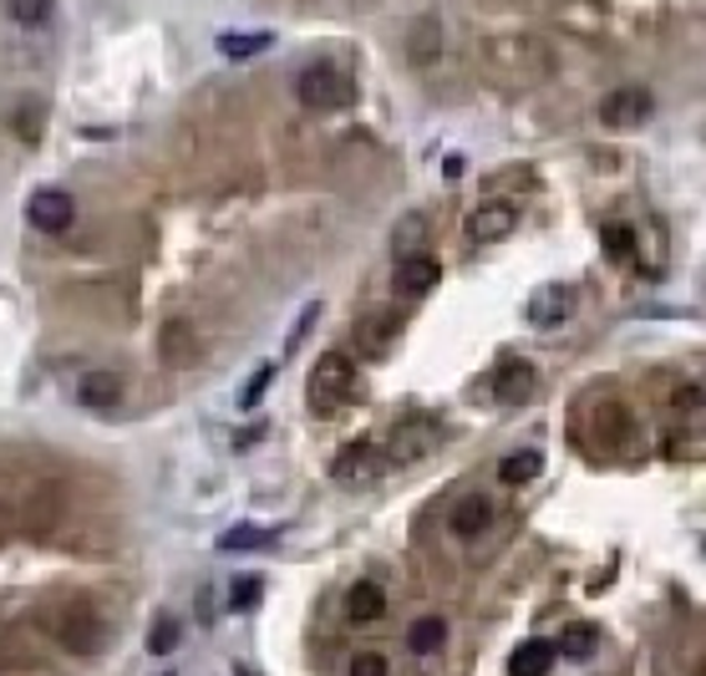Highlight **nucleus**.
I'll return each instance as SVG.
<instances>
[{"label": "nucleus", "instance_id": "25", "mask_svg": "<svg viewBox=\"0 0 706 676\" xmlns=\"http://www.w3.org/2000/svg\"><path fill=\"white\" fill-rule=\"evenodd\" d=\"M260 591H264L260 575H240V579H234V595H229V605H234V611H254V605H260Z\"/></svg>", "mask_w": 706, "mask_h": 676}, {"label": "nucleus", "instance_id": "23", "mask_svg": "<svg viewBox=\"0 0 706 676\" xmlns=\"http://www.w3.org/2000/svg\"><path fill=\"white\" fill-rule=\"evenodd\" d=\"M605 254H611V260H631V254H635V230H631V224H605Z\"/></svg>", "mask_w": 706, "mask_h": 676}, {"label": "nucleus", "instance_id": "28", "mask_svg": "<svg viewBox=\"0 0 706 676\" xmlns=\"http://www.w3.org/2000/svg\"><path fill=\"white\" fill-rule=\"evenodd\" d=\"M366 458H372V447H366V443H351L346 453L335 458V473H341V478H351V468H356V463H366Z\"/></svg>", "mask_w": 706, "mask_h": 676}, {"label": "nucleus", "instance_id": "10", "mask_svg": "<svg viewBox=\"0 0 706 676\" xmlns=\"http://www.w3.org/2000/svg\"><path fill=\"white\" fill-rule=\"evenodd\" d=\"M488 524H493V504H488L483 494H467L463 504L453 508V519H447V529H453L457 539H478V534L488 529Z\"/></svg>", "mask_w": 706, "mask_h": 676}, {"label": "nucleus", "instance_id": "5", "mask_svg": "<svg viewBox=\"0 0 706 676\" xmlns=\"http://www.w3.org/2000/svg\"><path fill=\"white\" fill-rule=\"evenodd\" d=\"M650 118V92L646 87H621V92H611L605 102H599V122L605 128H641V122Z\"/></svg>", "mask_w": 706, "mask_h": 676}, {"label": "nucleus", "instance_id": "12", "mask_svg": "<svg viewBox=\"0 0 706 676\" xmlns=\"http://www.w3.org/2000/svg\"><path fill=\"white\" fill-rule=\"evenodd\" d=\"M264 544H275V529H264V524H234V529L219 534V555H250V549H264Z\"/></svg>", "mask_w": 706, "mask_h": 676}, {"label": "nucleus", "instance_id": "16", "mask_svg": "<svg viewBox=\"0 0 706 676\" xmlns=\"http://www.w3.org/2000/svg\"><path fill=\"white\" fill-rule=\"evenodd\" d=\"M396 326H402V315H396V311H386V315H372V321H361V326H356V336H361V346L372 351V356H386V346H392Z\"/></svg>", "mask_w": 706, "mask_h": 676}, {"label": "nucleus", "instance_id": "8", "mask_svg": "<svg viewBox=\"0 0 706 676\" xmlns=\"http://www.w3.org/2000/svg\"><path fill=\"white\" fill-rule=\"evenodd\" d=\"M443 443V433L432 423H417V427H396V437H392V447H386V458L392 463H417V458H427L432 447Z\"/></svg>", "mask_w": 706, "mask_h": 676}, {"label": "nucleus", "instance_id": "14", "mask_svg": "<svg viewBox=\"0 0 706 676\" xmlns=\"http://www.w3.org/2000/svg\"><path fill=\"white\" fill-rule=\"evenodd\" d=\"M346 611H351V620H366V626H372V620L386 616V591L372 585V579H361L356 591L346 595Z\"/></svg>", "mask_w": 706, "mask_h": 676}, {"label": "nucleus", "instance_id": "7", "mask_svg": "<svg viewBox=\"0 0 706 676\" xmlns=\"http://www.w3.org/2000/svg\"><path fill=\"white\" fill-rule=\"evenodd\" d=\"M437 280H443V265H437L432 254H402V270H396V295H402V301H417V295H427Z\"/></svg>", "mask_w": 706, "mask_h": 676}, {"label": "nucleus", "instance_id": "6", "mask_svg": "<svg viewBox=\"0 0 706 676\" xmlns=\"http://www.w3.org/2000/svg\"><path fill=\"white\" fill-rule=\"evenodd\" d=\"M514 230H518V209L508 204V199H493V204H483V209L467 214V234H473L478 244H498Z\"/></svg>", "mask_w": 706, "mask_h": 676}, {"label": "nucleus", "instance_id": "22", "mask_svg": "<svg viewBox=\"0 0 706 676\" xmlns=\"http://www.w3.org/2000/svg\"><path fill=\"white\" fill-rule=\"evenodd\" d=\"M163 346H168V362H173V366H189V362H193V351H189V326H183V321L163 326Z\"/></svg>", "mask_w": 706, "mask_h": 676}, {"label": "nucleus", "instance_id": "15", "mask_svg": "<svg viewBox=\"0 0 706 676\" xmlns=\"http://www.w3.org/2000/svg\"><path fill=\"white\" fill-rule=\"evenodd\" d=\"M214 47H219V57H229V61H250V57H260V51H270V31H224Z\"/></svg>", "mask_w": 706, "mask_h": 676}, {"label": "nucleus", "instance_id": "29", "mask_svg": "<svg viewBox=\"0 0 706 676\" xmlns=\"http://www.w3.org/2000/svg\"><path fill=\"white\" fill-rule=\"evenodd\" d=\"M234 676H254V672H250V666H234Z\"/></svg>", "mask_w": 706, "mask_h": 676}, {"label": "nucleus", "instance_id": "21", "mask_svg": "<svg viewBox=\"0 0 706 676\" xmlns=\"http://www.w3.org/2000/svg\"><path fill=\"white\" fill-rule=\"evenodd\" d=\"M270 382H275V362H264V366H254V376H250V386L240 392V407L244 412H254L264 402V392H270Z\"/></svg>", "mask_w": 706, "mask_h": 676}, {"label": "nucleus", "instance_id": "11", "mask_svg": "<svg viewBox=\"0 0 706 676\" xmlns=\"http://www.w3.org/2000/svg\"><path fill=\"white\" fill-rule=\"evenodd\" d=\"M493 392H498L503 407H518V402H528V392H534V366L508 362L498 376H493Z\"/></svg>", "mask_w": 706, "mask_h": 676}, {"label": "nucleus", "instance_id": "2", "mask_svg": "<svg viewBox=\"0 0 706 676\" xmlns=\"http://www.w3.org/2000/svg\"><path fill=\"white\" fill-rule=\"evenodd\" d=\"M351 386H356V366H351V356L346 351H325L321 362H315V372H311V407L335 412L351 397Z\"/></svg>", "mask_w": 706, "mask_h": 676}, {"label": "nucleus", "instance_id": "18", "mask_svg": "<svg viewBox=\"0 0 706 676\" xmlns=\"http://www.w3.org/2000/svg\"><path fill=\"white\" fill-rule=\"evenodd\" d=\"M443 640H447V620L443 616H422L417 626L407 630V646L417 656H432V652H443Z\"/></svg>", "mask_w": 706, "mask_h": 676}, {"label": "nucleus", "instance_id": "4", "mask_svg": "<svg viewBox=\"0 0 706 676\" xmlns=\"http://www.w3.org/2000/svg\"><path fill=\"white\" fill-rule=\"evenodd\" d=\"M26 219H31V230L41 234H67L77 219V204L67 189H37L26 199Z\"/></svg>", "mask_w": 706, "mask_h": 676}, {"label": "nucleus", "instance_id": "1", "mask_svg": "<svg viewBox=\"0 0 706 676\" xmlns=\"http://www.w3.org/2000/svg\"><path fill=\"white\" fill-rule=\"evenodd\" d=\"M295 97H300V108H311V112H341L351 108V97H356V87H351V77L341 72V67H305V72L295 77Z\"/></svg>", "mask_w": 706, "mask_h": 676}, {"label": "nucleus", "instance_id": "9", "mask_svg": "<svg viewBox=\"0 0 706 676\" xmlns=\"http://www.w3.org/2000/svg\"><path fill=\"white\" fill-rule=\"evenodd\" d=\"M77 402L92 412H112L122 402V376L118 372H87L77 382Z\"/></svg>", "mask_w": 706, "mask_h": 676}, {"label": "nucleus", "instance_id": "19", "mask_svg": "<svg viewBox=\"0 0 706 676\" xmlns=\"http://www.w3.org/2000/svg\"><path fill=\"white\" fill-rule=\"evenodd\" d=\"M595 646H599V630L595 626H569V630H564L559 652L569 656V662H589V656H595Z\"/></svg>", "mask_w": 706, "mask_h": 676}, {"label": "nucleus", "instance_id": "20", "mask_svg": "<svg viewBox=\"0 0 706 676\" xmlns=\"http://www.w3.org/2000/svg\"><path fill=\"white\" fill-rule=\"evenodd\" d=\"M6 11H11L16 26H47L57 0H6Z\"/></svg>", "mask_w": 706, "mask_h": 676}, {"label": "nucleus", "instance_id": "17", "mask_svg": "<svg viewBox=\"0 0 706 676\" xmlns=\"http://www.w3.org/2000/svg\"><path fill=\"white\" fill-rule=\"evenodd\" d=\"M539 473H544V453H539V447H524V453H508V458H503L498 478L508 483V488H518V483L539 478Z\"/></svg>", "mask_w": 706, "mask_h": 676}, {"label": "nucleus", "instance_id": "26", "mask_svg": "<svg viewBox=\"0 0 706 676\" xmlns=\"http://www.w3.org/2000/svg\"><path fill=\"white\" fill-rule=\"evenodd\" d=\"M315 315H321V301H311V305H305V311H300V321H295V326H290L285 351H280V356H290V351H300V341L311 336V326H315Z\"/></svg>", "mask_w": 706, "mask_h": 676}, {"label": "nucleus", "instance_id": "3", "mask_svg": "<svg viewBox=\"0 0 706 676\" xmlns=\"http://www.w3.org/2000/svg\"><path fill=\"white\" fill-rule=\"evenodd\" d=\"M575 305H579V290L564 285V280H554V285H539L534 295H528L524 315H528V326L549 331V326H559V321H569V315H575Z\"/></svg>", "mask_w": 706, "mask_h": 676}, {"label": "nucleus", "instance_id": "24", "mask_svg": "<svg viewBox=\"0 0 706 676\" xmlns=\"http://www.w3.org/2000/svg\"><path fill=\"white\" fill-rule=\"evenodd\" d=\"M179 646V620L173 616H163V620H153V636H148V652L153 656H168Z\"/></svg>", "mask_w": 706, "mask_h": 676}, {"label": "nucleus", "instance_id": "27", "mask_svg": "<svg viewBox=\"0 0 706 676\" xmlns=\"http://www.w3.org/2000/svg\"><path fill=\"white\" fill-rule=\"evenodd\" d=\"M351 676H392V672H386V656H376V652H361L356 662H351Z\"/></svg>", "mask_w": 706, "mask_h": 676}, {"label": "nucleus", "instance_id": "13", "mask_svg": "<svg viewBox=\"0 0 706 676\" xmlns=\"http://www.w3.org/2000/svg\"><path fill=\"white\" fill-rule=\"evenodd\" d=\"M549 666H554L549 640H524L514 652V662H508V676H549Z\"/></svg>", "mask_w": 706, "mask_h": 676}]
</instances>
